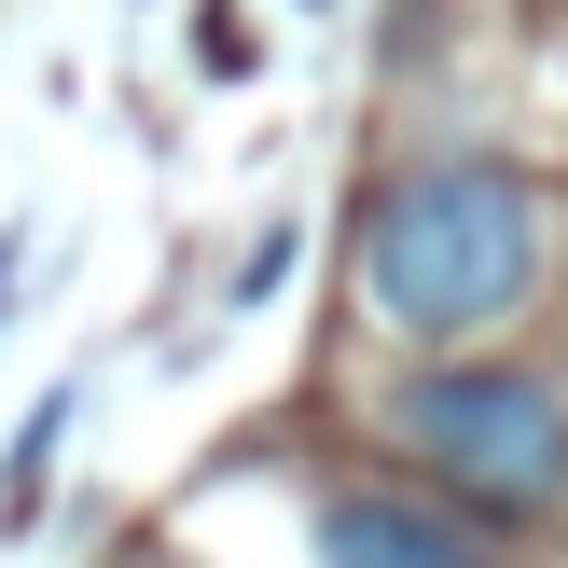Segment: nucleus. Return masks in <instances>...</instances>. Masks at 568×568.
Segmentation results:
<instances>
[{
	"label": "nucleus",
	"instance_id": "f257e3e1",
	"mask_svg": "<svg viewBox=\"0 0 568 568\" xmlns=\"http://www.w3.org/2000/svg\"><path fill=\"white\" fill-rule=\"evenodd\" d=\"M555 264V194L514 166H416L361 222V305L403 347H471L499 333Z\"/></svg>",
	"mask_w": 568,
	"mask_h": 568
},
{
	"label": "nucleus",
	"instance_id": "f03ea898",
	"mask_svg": "<svg viewBox=\"0 0 568 568\" xmlns=\"http://www.w3.org/2000/svg\"><path fill=\"white\" fill-rule=\"evenodd\" d=\"M388 430L430 486H458L471 514L527 527L568 499V403L541 375H471V361H430L416 388H388Z\"/></svg>",
	"mask_w": 568,
	"mask_h": 568
},
{
	"label": "nucleus",
	"instance_id": "7ed1b4c3",
	"mask_svg": "<svg viewBox=\"0 0 568 568\" xmlns=\"http://www.w3.org/2000/svg\"><path fill=\"white\" fill-rule=\"evenodd\" d=\"M320 568H486V555H471V527L416 514V499L347 486V499H320Z\"/></svg>",
	"mask_w": 568,
	"mask_h": 568
},
{
	"label": "nucleus",
	"instance_id": "20e7f679",
	"mask_svg": "<svg viewBox=\"0 0 568 568\" xmlns=\"http://www.w3.org/2000/svg\"><path fill=\"white\" fill-rule=\"evenodd\" d=\"M0 305H14V250H0Z\"/></svg>",
	"mask_w": 568,
	"mask_h": 568
}]
</instances>
